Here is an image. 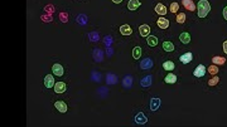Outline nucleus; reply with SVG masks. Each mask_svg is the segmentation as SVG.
<instances>
[{
	"mask_svg": "<svg viewBox=\"0 0 227 127\" xmlns=\"http://www.w3.org/2000/svg\"><path fill=\"white\" fill-rule=\"evenodd\" d=\"M197 11H198V17L200 18H206L211 11V5L207 0H200L197 4Z\"/></svg>",
	"mask_w": 227,
	"mask_h": 127,
	"instance_id": "obj_1",
	"label": "nucleus"
},
{
	"mask_svg": "<svg viewBox=\"0 0 227 127\" xmlns=\"http://www.w3.org/2000/svg\"><path fill=\"white\" fill-rule=\"evenodd\" d=\"M206 72H207V69H206V67L203 64H200L197 66L196 69L193 70V76L197 77V78H201V77H203L206 74Z\"/></svg>",
	"mask_w": 227,
	"mask_h": 127,
	"instance_id": "obj_2",
	"label": "nucleus"
},
{
	"mask_svg": "<svg viewBox=\"0 0 227 127\" xmlns=\"http://www.w3.org/2000/svg\"><path fill=\"white\" fill-rule=\"evenodd\" d=\"M54 107H56L57 111H59L61 113H66L67 110H68V108H67V104L63 102V101H56Z\"/></svg>",
	"mask_w": 227,
	"mask_h": 127,
	"instance_id": "obj_3",
	"label": "nucleus"
},
{
	"mask_svg": "<svg viewBox=\"0 0 227 127\" xmlns=\"http://www.w3.org/2000/svg\"><path fill=\"white\" fill-rule=\"evenodd\" d=\"M139 33L141 37H149L150 35V26L146 25V24H143V25H140L139 26Z\"/></svg>",
	"mask_w": 227,
	"mask_h": 127,
	"instance_id": "obj_4",
	"label": "nucleus"
},
{
	"mask_svg": "<svg viewBox=\"0 0 227 127\" xmlns=\"http://www.w3.org/2000/svg\"><path fill=\"white\" fill-rule=\"evenodd\" d=\"M117 81H119V78H117L116 74H114V73H107V74H106V83L110 84V86L116 84Z\"/></svg>",
	"mask_w": 227,
	"mask_h": 127,
	"instance_id": "obj_5",
	"label": "nucleus"
},
{
	"mask_svg": "<svg viewBox=\"0 0 227 127\" xmlns=\"http://www.w3.org/2000/svg\"><path fill=\"white\" fill-rule=\"evenodd\" d=\"M54 92L56 93H63L67 89V86H66V83L65 82H57L56 84H54Z\"/></svg>",
	"mask_w": 227,
	"mask_h": 127,
	"instance_id": "obj_6",
	"label": "nucleus"
},
{
	"mask_svg": "<svg viewBox=\"0 0 227 127\" xmlns=\"http://www.w3.org/2000/svg\"><path fill=\"white\" fill-rule=\"evenodd\" d=\"M153 67V60H152V58H145V59H143L140 62V68L141 69H144V70H146V69H150Z\"/></svg>",
	"mask_w": 227,
	"mask_h": 127,
	"instance_id": "obj_7",
	"label": "nucleus"
},
{
	"mask_svg": "<svg viewBox=\"0 0 227 127\" xmlns=\"http://www.w3.org/2000/svg\"><path fill=\"white\" fill-rule=\"evenodd\" d=\"M54 77H53V74H48V76H46L44 77V86L47 87V88H52V87H54Z\"/></svg>",
	"mask_w": 227,
	"mask_h": 127,
	"instance_id": "obj_8",
	"label": "nucleus"
},
{
	"mask_svg": "<svg viewBox=\"0 0 227 127\" xmlns=\"http://www.w3.org/2000/svg\"><path fill=\"white\" fill-rule=\"evenodd\" d=\"M192 58H193V54L190 53V52H188V53L182 54L181 58H179V60L183 63V64H188V63L192 62Z\"/></svg>",
	"mask_w": 227,
	"mask_h": 127,
	"instance_id": "obj_9",
	"label": "nucleus"
},
{
	"mask_svg": "<svg viewBox=\"0 0 227 127\" xmlns=\"http://www.w3.org/2000/svg\"><path fill=\"white\" fill-rule=\"evenodd\" d=\"M183 6L189 11H194L196 10V4L193 3V0H182Z\"/></svg>",
	"mask_w": 227,
	"mask_h": 127,
	"instance_id": "obj_10",
	"label": "nucleus"
},
{
	"mask_svg": "<svg viewBox=\"0 0 227 127\" xmlns=\"http://www.w3.org/2000/svg\"><path fill=\"white\" fill-rule=\"evenodd\" d=\"M135 122L138 123V125H144V123H146L148 122V117L143 113V112H139V113L135 116Z\"/></svg>",
	"mask_w": 227,
	"mask_h": 127,
	"instance_id": "obj_11",
	"label": "nucleus"
},
{
	"mask_svg": "<svg viewBox=\"0 0 227 127\" xmlns=\"http://www.w3.org/2000/svg\"><path fill=\"white\" fill-rule=\"evenodd\" d=\"M52 72L57 77H61V76H63V73H65V72H63V67L61 64H58V63H56V64L52 66Z\"/></svg>",
	"mask_w": 227,
	"mask_h": 127,
	"instance_id": "obj_12",
	"label": "nucleus"
},
{
	"mask_svg": "<svg viewBox=\"0 0 227 127\" xmlns=\"http://www.w3.org/2000/svg\"><path fill=\"white\" fill-rule=\"evenodd\" d=\"M92 57H94L95 62H102V59H104V52L101 51V49H94Z\"/></svg>",
	"mask_w": 227,
	"mask_h": 127,
	"instance_id": "obj_13",
	"label": "nucleus"
},
{
	"mask_svg": "<svg viewBox=\"0 0 227 127\" xmlns=\"http://www.w3.org/2000/svg\"><path fill=\"white\" fill-rule=\"evenodd\" d=\"M123 87L126 89H130L133 87V77L131 76H125L123 79Z\"/></svg>",
	"mask_w": 227,
	"mask_h": 127,
	"instance_id": "obj_14",
	"label": "nucleus"
},
{
	"mask_svg": "<svg viewBox=\"0 0 227 127\" xmlns=\"http://www.w3.org/2000/svg\"><path fill=\"white\" fill-rule=\"evenodd\" d=\"M157 24H158V26L160 28V29H167V28L169 26V20L165 19V18H163V17H160V18L158 19Z\"/></svg>",
	"mask_w": 227,
	"mask_h": 127,
	"instance_id": "obj_15",
	"label": "nucleus"
},
{
	"mask_svg": "<svg viewBox=\"0 0 227 127\" xmlns=\"http://www.w3.org/2000/svg\"><path fill=\"white\" fill-rule=\"evenodd\" d=\"M120 33H121L123 35H131L133 29L129 24H124V25L120 26Z\"/></svg>",
	"mask_w": 227,
	"mask_h": 127,
	"instance_id": "obj_16",
	"label": "nucleus"
},
{
	"mask_svg": "<svg viewBox=\"0 0 227 127\" xmlns=\"http://www.w3.org/2000/svg\"><path fill=\"white\" fill-rule=\"evenodd\" d=\"M140 5H141L140 0H130V2L127 3V9H129V10H136Z\"/></svg>",
	"mask_w": 227,
	"mask_h": 127,
	"instance_id": "obj_17",
	"label": "nucleus"
},
{
	"mask_svg": "<svg viewBox=\"0 0 227 127\" xmlns=\"http://www.w3.org/2000/svg\"><path fill=\"white\" fill-rule=\"evenodd\" d=\"M152 79H153V78H152V76H146V77H144V78L140 81V86H141V87H144V88H145V87H150V86H152Z\"/></svg>",
	"mask_w": 227,
	"mask_h": 127,
	"instance_id": "obj_18",
	"label": "nucleus"
},
{
	"mask_svg": "<svg viewBox=\"0 0 227 127\" xmlns=\"http://www.w3.org/2000/svg\"><path fill=\"white\" fill-rule=\"evenodd\" d=\"M160 107V100L159 98H152L150 101V110L152 111H157Z\"/></svg>",
	"mask_w": 227,
	"mask_h": 127,
	"instance_id": "obj_19",
	"label": "nucleus"
},
{
	"mask_svg": "<svg viewBox=\"0 0 227 127\" xmlns=\"http://www.w3.org/2000/svg\"><path fill=\"white\" fill-rule=\"evenodd\" d=\"M155 11H157V14H159V15H165L167 14V8L163 4H157V6H155Z\"/></svg>",
	"mask_w": 227,
	"mask_h": 127,
	"instance_id": "obj_20",
	"label": "nucleus"
},
{
	"mask_svg": "<svg viewBox=\"0 0 227 127\" xmlns=\"http://www.w3.org/2000/svg\"><path fill=\"white\" fill-rule=\"evenodd\" d=\"M179 40L182 42L183 44H188L189 42H190V35H189L187 32H184V33H182V34L179 35Z\"/></svg>",
	"mask_w": 227,
	"mask_h": 127,
	"instance_id": "obj_21",
	"label": "nucleus"
},
{
	"mask_svg": "<svg viewBox=\"0 0 227 127\" xmlns=\"http://www.w3.org/2000/svg\"><path fill=\"white\" fill-rule=\"evenodd\" d=\"M164 81H165V83H168V84H173V83L177 82V76L173 74V73H169V74H167V77L164 78Z\"/></svg>",
	"mask_w": 227,
	"mask_h": 127,
	"instance_id": "obj_22",
	"label": "nucleus"
},
{
	"mask_svg": "<svg viewBox=\"0 0 227 127\" xmlns=\"http://www.w3.org/2000/svg\"><path fill=\"white\" fill-rule=\"evenodd\" d=\"M146 42H148V44L150 47H155L158 44V38L154 37V35H149V37L146 38Z\"/></svg>",
	"mask_w": 227,
	"mask_h": 127,
	"instance_id": "obj_23",
	"label": "nucleus"
},
{
	"mask_svg": "<svg viewBox=\"0 0 227 127\" xmlns=\"http://www.w3.org/2000/svg\"><path fill=\"white\" fill-rule=\"evenodd\" d=\"M212 63H213V64H217V66H222L226 63V59L223 57H213L212 58Z\"/></svg>",
	"mask_w": 227,
	"mask_h": 127,
	"instance_id": "obj_24",
	"label": "nucleus"
},
{
	"mask_svg": "<svg viewBox=\"0 0 227 127\" xmlns=\"http://www.w3.org/2000/svg\"><path fill=\"white\" fill-rule=\"evenodd\" d=\"M163 49L167 51V52H173L174 51V45H173L172 42H164V43H163Z\"/></svg>",
	"mask_w": 227,
	"mask_h": 127,
	"instance_id": "obj_25",
	"label": "nucleus"
},
{
	"mask_svg": "<svg viewBox=\"0 0 227 127\" xmlns=\"http://www.w3.org/2000/svg\"><path fill=\"white\" fill-rule=\"evenodd\" d=\"M91 79L94 82H101V74L96 72V70H92L91 72Z\"/></svg>",
	"mask_w": 227,
	"mask_h": 127,
	"instance_id": "obj_26",
	"label": "nucleus"
},
{
	"mask_svg": "<svg viewBox=\"0 0 227 127\" xmlns=\"http://www.w3.org/2000/svg\"><path fill=\"white\" fill-rule=\"evenodd\" d=\"M163 68H164L165 70H173L174 69V63L172 60H167L163 63Z\"/></svg>",
	"mask_w": 227,
	"mask_h": 127,
	"instance_id": "obj_27",
	"label": "nucleus"
},
{
	"mask_svg": "<svg viewBox=\"0 0 227 127\" xmlns=\"http://www.w3.org/2000/svg\"><path fill=\"white\" fill-rule=\"evenodd\" d=\"M88 39L91 42H98L100 40V35H98V33H96V32H91L88 34Z\"/></svg>",
	"mask_w": 227,
	"mask_h": 127,
	"instance_id": "obj_28",
	"label": "nucleus"
},
{
	"mask_svg": "<svg viewBox=\"0 0 227 127\" xmlns=\"http://www.w3.org/2000/svg\"><path fill=\"white\" fill-rule=\"evenodd\" d=\"M140 55H141V48L140 47H135L133 49V57L135 59H139Z\"/></svg>",
	"mask_w": 227,
	"mask_h": 127,
	"instance_id": "obj_29",
	"label": "nucleus"
},
{
	"mask_svg": "<svg viewBox=\"0 0 227 127\" xmlns=\"http://www.w3.org/2000/svg\"><path fill=\"white\" fill-rule=\"evenodd\" d=\"M107 88H106V87H100V88H98L97 89V93H98V96H100V97H102V98H105L106 96H107Z\"/></svg>",
	"mask_w": 227,
	"mask_h": 127,
	"instance_id": "obj_30",
	"label": "nucleus"
},
{
	"mask_svg": "<svg viewBox=\"0 0 227 127\" xmlns=\"http://www.w3.org/2000/svg\"><path fill=\"white\" fill-rule=\"evenodd\" d=\"M77 22H78V24H81V25H85L87 23V17L85 15V14H81V15H78V18H77Z\"/></svg>",
	"mask_w": 227,
	"mask_h": 127,
	"instance_id": "obj_31",
	"label": "nucleus"
},
{
	"mask_svg": "<svg viewBox=\"0 0 227 127\" xmlns=\"http://www.w3.org/2000/svg\"><path fill=\"white\" fill-rule=\"evenodd\" d=\"M184 22H186V14H184V13H179L178 15H177V23L183 24Z\"/></svg>",
	"mask_w": 227,
	"mask_h": 127,
	"instance_id": "obj_32",
	"label": "nucleus"
},
{
	"mask_svg": "<svg viewBox=\"0 0 227 127\" xmlns=\"http://www.w3.org/2000/svg\"><path fill=\"white\" fill-rule=\"evenodd\" d=\"M208 72L211 73V74H217L218 73V67H217V64H212V66H209L208 67Z\"/></svg>",
	"mask_w": 227,
	"mask_h": 127,
	"instance_id": "obj_33",
	"label": "nucleus"
},
{
	"mask_svg": "<svg viewBox=\"0 0 227 127\" xmlns=\"http://www.w3.org/2000/svg\"><path fill=\"white\" fill-rule=\"evenodd\" d=\"M169 10L172 11V13H174V14H175L177 11L179 10V5L177 4V3H172V4H170V8H169Z\"/></svg>",
	"mask_w": 227,
	"mask_h": 127,
	"instance_id": "obj_34",
	"label": "nucleus"
},
{
	"mask_svg": "<svg viewBox=\"0 0 227 127\" xmlns=\"http://www.w3.org/2000/svg\"><path fill=\"white\" fill-rule=\"evenodd\" d=\"M219 82L218 77H212V78L208 81V86H216V84Z\"/></svg>",
	"mask_w": 227,
	"mask_h": 127,
	"instance_id": "obj_35",
	"label": "nucleus"
},
{
	"mask_svg": "<svg viewBox=\"0 0 227 127\" xmlns=\"http://www.w3.org/2000/svg\"><path fill=\"white\" fill-rule=\"evenodd\" d=\"M112 37H111V35H107V37H105V44L106 45H107V47H110L111 44H112Z\"/></svg>",
	"mask_w": 227,
	"mask_h": 127,
	"instance_id": "obj_36",
	"label": "nucleus"
},
{
	"mask_svg": "<svg viewBox=\"0 0 227 127\" xmlns=\"http://www.w3.org/2000/svg\"><path fill=\"white\" fill-rule=\"evenodd\" d=\"M59 18L62 19V22H63V23H67V19H68L67 14H65V13H61V14H59Z\"/></svg>",
	"mask_w": 227,
	"mask_h": 127,
	"instance_id": "obj_37",
	"label": "nucleus"
},
{
	"mask_svg": "<svg viewBox=\"0 0 227 127\" xmlns=\"http://www.w3.org/2000/svg\"><path fill=\"white\" fill-rule=\"evenodd\" d=\"M222 14H223V18H225V20H227V6H225V9H223Z\"/></svg>",
	"mask_w": 227,
	"mask_h": 127,
	"instance_id": "obj_38",
	"label": "nucleus"
},
{
	"mask_svg": "<svg viewBox=\"0 0 227 127\" xmlns=\"http://www.w3.org/2000/svg\"><path fill=\"white\" fill-rule=\"evenodd\" d=\"M223 52L227 54V40H225V43H223Z\"/></svg>",
	"mask_w": 227,
	"mask_h": 127,
	"instance_id": "obj_39",
	"label": "nucleus"
},
{
	"mask_svg": "<svg viewBox=\"0 0 227 127\" xmlns=\"http://www.w3.org/2000/svg\"><path fill=\"white\" fill-rule=\"evenodd\" d=\"M112 51H114L112 48H109V49H107V54H109V57H111V55H112V53H114Z\"/></svg>",
	"mask_w": 227,
	"mask_h": 127,
	"instance_id": "obj_40",
	"label": "nucleus"
},
{
	"mask_svg": "<svg viewBox=\"0 0 227 127\" xmlns=\"http://www.w3.org/2000/svg\"><path fill=\"white\" fill-rule=\"evenodd\" d=\"M111 2H112V3H115V4H120V3L123 2V0H111Z\"/></svg>",
	"mask_w": 227,
	"mask_h": 127,
	"instance_id": "obj_41",
	"label": "nucleus"
}]
</instances>
